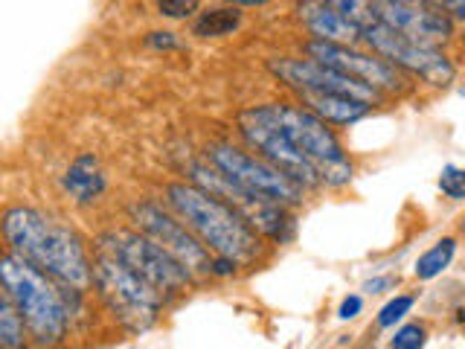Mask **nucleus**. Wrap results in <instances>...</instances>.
I'll list each match as a JSON object with an SVG mask.
<instances>
[{"instance_id": "nucleus-6", "label": "nucleus", "mask_w": 465, "mask_h": 349, "mask_svg": "<svg viewBox=\"0 0 465 349\" xmlns=\"http://www.w3.org/2000/svg\"><path fill=\"white\" fill-rule=\"evenodd\" d=\"M96 251H105L111 256H116L131 271H137L140 276H145L157 291H163L166 300L174 303L189 294L198 280L189 274L178 259H174L169 251H163L152 236H145L137 227H111L102 230L96 236Z\"/></svg>"}, {"instance_id": "nucleus-11", "label": "nucleus", "mask_w": 465, "mask_h": 349, "mask_svg": "<svg viewBox=\"0 0 465 349\" xmlns=\"http://www.w3.org/2000/svg\"><path fill=\"white\" fill-rule=\"evenodd\" d=\"M300 53L314 58V62H323L334 70L349 73V76L372 85L375 91H381L392 102L413 96L419 87V82L413 76H407L404 70L387 62L384 55L372 53L370 47H363V44H331V41L305 38L300 44Z\"/></svg>"}, {"instance_id": "nucleus-29", "label": "nucleus", "mask_w": 465, "mask_h": 349, "mask_svg": "<svg viewBox=\"0 0 465 349\" xmlns=\"http://www.w3.org/2000/svg\"><path fill=\"white\" fill-rule=\"evenodd\" d=\"M222 4H232V6H242V9H259V6L273 4V0H222Z\"/></svg>"}, {"instance_id": "nucleus-21", "label": "nucleus", "mask_w": 465, "mask_h": 349, "mask_svg": "<svg viewBox=\"0 0 465 349\" xmlns=\"http://www.w3.org/2000/svg\"><path fill=\"white\" fill-rule=\"evenodd\" d=\"M323 4L331 6L334 12H341L343 18L358 24L361 29L381 21V0H323Z\"/></svg>"}, {"instance_id": "nucleus-10", "label": "nucleus", "mask_w": 465, "mask_h": 349, "mask_svg": "<svg viewBox=\"0 0 465 349\" xmlns=\"http://www.w3.org/2000/svg\"><path fill=\"white\" fill-rule=\"evenodd\" d=\"M361 44L370 47L372 53L384 55L387 62H392L399 70H404L407 76H413L421 87H430V91H448V87H454L460 76V67L454 58L445 53V47L419 44L384 21L363 29Z\"/></svg>"}, {"instance_id": "nucleus-33", "label": "nucleus", "mask_w": 465, "mask_h": 349, "mask_svg": "<svg viewBox=\"0 0 465 349\" xmlns=\"http://www.w3.org/2000/svg\"><path fill=\"white\" fill-rule=\"evenodd\" d=\"M381 4H392V0H381Z\"/></svg>"}, {"instance_id": "nucleus-32", "label": "nucleus", "mask_w": 465, "mask_h": 349, "mask_svg": "<svg viewBox=\"0 0 465 349\" xmlns=\"http://www.w3.org/2000/svg\"><path fill=\"white\" fill-rule=\"evenodd\" d=\"M460 94H462V96H465V85H462V87H460Z\"/></svg>"}, {"instance_id": "nucleus-9", "label": "nucleus", "mask_w": 465, "mask_h": 349, "mask_svg": "<svg viewBox=\"0 0 465 349\" xmlns=\"http://www.w3.org/2000/svg\"><path fill=\"white\" fill-rule=\"evenodd\" d=\"M183 172H186V181L210 189L213 195L232 204V207L247 218V224H251L259 236H265L271 244H291L294 242V236H297L294 207H285V204H276V201L244 193V189L232 184L227 174L218 172L207 157L189 160Z\"/></svg>"}, {"instance_id": "nucleus-12", "label": "nucleus", "mask_w": 465, "mask_h": 349, "mask_svg": "<svg viewBox=\"0 0 465 349\" xmlns=\"http://www.w3.org/2000/svg\"><path fill=\"white\" fill-rule=\"evenodd\" d=\"M128 222L169 251L195 280H213V251L174 215L163 201L137 198L128 204Z\"/></svg>"}, {"instance_id": "nucleus-17", "label": "nucleus", "mask_w": 465, "mask_h": 349, "mask_svg": "<svg viewBox=\"0 0 465 349\" xmlns=\"http://www.w3.org/2000/svg\"><path fill=\"white\" fill-rule=\"evenodd\" d=\"M294 99L300 105H305L309 111H314L317 116H323V120L334 128H349L361 120H367L372 116V111H378L375 105L363 99H355V96H346V94H326V91H297Z\"/></svg>"}, {"instance_id": "nucleus-22", "label": "nucleus", "mask_w": 465, "mask_h": 349, "mask_svg": "<svg viewBox=\"0 0 465 349\" xmlns=\"http://www.w3.org/2000/svg\"><path fill=\"white\" fill-rule=\"evenodd\" d=\"M416 294H411V291H401V294H392L381 309H378L375 314V326L378 329H396L404 324V317L411 314L416 309Z\"/></svg>"}, {"instance_id": "nucleus-5", "label": "nucleus", "mask_w": 465, "mask_h": 349, "mask_svg": "<svg viewBox=\"0 0 465 349\" xmlns=\"http://www.w3.org/2000/svg\"><path fill=\"white\" fill-rule=\"evenodd\" d=\"M268 108L276 116V123L288 131V137L300 145V152L314 160L323 189H346L355 181V164L334 125H329L323 116H317L300 102L271 99Z\"/></svg>"}, {"instance_id": "nucleus-23", "label": "nucleus", "mask_w": 465, "mask_h": 349, "mask_svg": "<svg viewBox=\"0 0 465 349\" xmlns=\"http://www.w3.org/2000/svg\"><path fill=\"white\" fill-rule=\"evenodd\" d=\"M425 344H428V326L419 324V320L401 324L396 332H392V338H390L392 349H421Z\"/></svg>"}, {"instance_id": "nucleus-16", "label": "nucleus", "mask_w": 465, "mask_h": 349, "mask_svg": "<svg viewBox=\"0 0 465 349\" xmlns=\"http://www.w3.org/2000/svg\"><path fill=\"white\" fill-rule=\"evenodd\" d=\"M62 189L73 204L91 207L108 193V172L94 152H79L62 174Z\"/></svg>"}, {"instance_id": "nucleus-13", "label": "nucleus", "mask_w": 465, "mask_h": 349, "mask_svg": "<svg viewBox=\"0 0 465 349\" xmlns=\"http://www.w3.org/2000/svg\"><path fill=\"white\" fill-rule=\"evenodd\" d=\"M265 70L282 87H288L291 94H297V91L346 94V96L370 102V105H375V108H387L392 102L381 91H375L372 85L349 76V73L334 70L323 62H314V58H309V55H271V58H265Z\"/></svg>"}, {"instance_id": "nucleus-24", "label": "nucleus", "mask_w": 465, "mask_h": 349, "mask_svg": "<svg viewBox=\"0 0 465 349\" xmlns=\"http://www.w3.org/2000/svg\"><path fill=\"white\" fill-rule=\"evenodd\" d=\"M203 0H154V12L166 21H186L201 12Z\"/></svg>"}, {"instance_id": "nucleus-31", "label": "nucleus", "mask_w": 465, "mask_h": 349, "mask_svg": "<svg viewBox=\"0 0 465 349\" xmlns=\"http://www.w3.org/2000/svg\"><path fill=\"white\" fill-rule=\"evenodd\" d=\"M460 233H462V236H465V215L460 218Z\"/></svg>"}, {"instance_id": "nucleus-20", "label": "nucleus", "mask_w": 465, "mask_h": 349, "mask_svg": "<svg viewBox=\"0 0 465 349\" xmlns=\"http://www.w3.org/2000/svg\"><path fill=\"white\" fill-rule=\"evenodd\" d=\"M29 341V329H26V320L18 312V305L12 303L9 294L0 291V346L4 349H21Z\"/></svg>"}, {"instance_id": "nucleus-8", "label": "nucleus", "mask_w": 465, "mask_h": 349, "mask_svg": "<svg viewBox=\"0 0 465 349\" xmlns=\"http://www.w3.org/2000/svg\"><path fill=\"white\" fill-rule=\"evenodd\" d=\"M236 135L247 149L256 152L259 157H265L276 169H282L288 178H294L302 189H309V193L323 189L314 160L309 155H302L300 145L288 137V131L276 123L268 102H256V105H247L236 114Z\"/></svg>"}, {"instance_id": "nucleus-30", "label": "nucleus", "mask_w": 465, "mask_h": 349, "mask_svg": "<svg viewBox=\"0 0 465 349\" xmlns=\"http://www.w3.org/2000/svg\"><path fill=\"white\" fill-rule=\"evenodd\" d=\"M460 324L465 326V305H462V309H460Z\"/></svg>"}, {"instance_id": "nucleus-1", "label": "nucleus", "mask_w": 465, "mask_h": 349, "mask_svg": "<svg viewBox=\"0 0 465 349\" xmlns=\"http://www.w3.org/2000/svg\"><path fill=\"white\" fill-rule=\"evenodd\" d=\"M0 230L12 254L53 276L58 285L79 288L84 294L94 288V259L87 256L82 236L55 215L29 204H9L0 215Z\"/></svg>"}, {"instance_id": "nucleus-18", "label": "nucleus", "mask_w": 465, "mask_h": 349, "mask_svg": "<svg viewBox=\"0 0 465 349\" xmlns=\"http://www.w3.org/2000/svg\"><path fill=\"white\" fill-rule=\"evenodd\" d=\"M244 26V9L242 6H232V4H218V6H207L201 9L189 33L201 41H210V38H227V35H236L239 29Z\"/></svg>"}, {"instance_id": "nucleus-4", "label": "nucleus", "mask_w": 465, "mask_h": 349, "mask_svg": "<svg viewBox=\"0 0 465 349\" xmlns=\"http://www.w3.org/2000/svg\"><path fill=\"white\" fill-rule=\"evenodd\" d=\"M94 294L114 317V324L125 329L128 334L152 332L160 324L163 312L172 305L163 291H157L145 276L131 271L116 256L96 251V247H94Z\"/></svg>"}, {"instance_id": "nucleus-25", "label": "nucleus", "mask_w": 465, "mask_h": 349, "mask_svg": "<svg viewBox=\"0 0 465 349\" xmlns=\"http://www.w3.org/2000/svg\"><path fill=\"white\" fill-rule=\"evenodd\" d=\"M436 184H440V193L448 201H465V166H454V164L442 166Z\"/></svg>"}, {"instance_id": "nucleus-28", "label": "nucleus", "mask_w": 465, "mask_h": 349, "mask_svg": "<svg viewBox=\"0 0 465 349\" xmlns=\"http://www.w3.org/2000/svg\"><path fill=\"white\" fill-rule=\"evenodd\" d=\"M363 312V297L361 294H346L338 305V320L349 324V320H355L358 314Z\"/></svg>"}, {"instance_id": "nucleus-27", "label": "nucleus", "mask_w": 465, "mask_h": 349, "mask_svg": "<svg viewBox=\"0 0 465 349\" xmlns=\"http://www.w3.org/2000/svg\"><path fill=\"white\" fill-rule=\"evenodd\" d=\"M399 285V274H375L370 280H363L361 291L363 294H390Z\"/></svg>"}, {"instance_id": "nucleus-14", "label": "nucleus", "mask_w": 465, "mask_h": 349, "mask_svg": "<svg viewBox=\"0 0 465 349\" xmlns=\"http://www.w3.org/2000/svg\"><path fill=\"white\" fill-rule=\"evenodd\" d=\"M381 21L399 29L407 38L430 47H448L457 41L460 26L445 9H440L430 0H392L381 4Z\"/></svg>"}, {"instance_id": "nucleus-3", "label": "nucleus", "mask_w": 465, "mask_h": 349, "mask_svg": "<svg viewBox=\"0 0 465 349\" xmlns=\"http://www.w3.org/2000/svg\"><path fill=\"white\" fill-rule=\"evenodd\" d=\"M0 283H4V294H9L24 314L29 338L35 346H58L67 341L73 329V312L64 300L62 285L53 276L4 247Z\"/></svg>"}, {"instance_id": "nucleus-26", "label": "nucleus", "mask_w": 465, "mask_h": 349, "mask_svg": "<svg viewBox=\"0 0 465 349\" xmlns=\"http://www.w3.org/2000/svg\"><path fill=\"white\" fill-rule=\"evenodd\" d=\"M145 47L154 53H174V50H183V41L178 38V33H172V29H152V33L145 35Z\"/></svg>"}, {"instance_id": "nucleus-15", "label": "nucleus", "mask_w": 465, "mask_h": 349, "mask_svg": "<svg viewBox=\"0 0 465 349\" xmlns=\"http://www.w3.org/2000/svg\"><path fill=\"white\" fill-rule=\"evenodd\" d=\"M297 21L305 29V35L317 41H331V44H361L363 29L343 18L341 12L326 6L323 0H297Z\"/></svg>"}, {"instance_id": "nucleus-19", "label": "nucleus", "mask_w": 465, "mask_h": 349, "mask_svg": "<svg viewBox=\"0 0 465 349\" xmlns=\"http://www.w3.org/2000/svg\"><path fill=\"white\" fill-rule=\"evenodd\" d=\"M460 251V239L457 236H442L436 239L428 251H421L413 262V276L419 283H430L436 276H442L450 265H454Z\"/></svg>"}, {"instance_id": "nucleus-2", "label": "nucleus", "mask_w": 465, "mask_h": 349, "mask_svg": "<svg viewBox=\"0 0 465 349\" xmlns=\"http://www.w3.org/2000/svg\"><path fill=\"white\" fill-rule=\"evenodd\" d=\"M163 204L210 247L213 254L236 259L242 271H253L268 259L271 242L247 224V218L193 181H172L163 186Z\"/></svg>"}, {"instance_id": "nucleus-7", "label": "nucleus", "mask_w": 465, "mask_h": 349, "mask_svg": "<svg viewBox=\"0 0 465 349\" xmlns=\"http://www.w3.org/2000/svg\"><path fill=\"white\" fill-rule=\"evenodd\" d=\"M203 157L251 195L285 204V207H294V210H300L305 198H309V189H302L294 178H288L282 169H276L265 157L251 152L244 143L239 145L230 140H213L203 145Z\"/></svg>"}]
</instances>
